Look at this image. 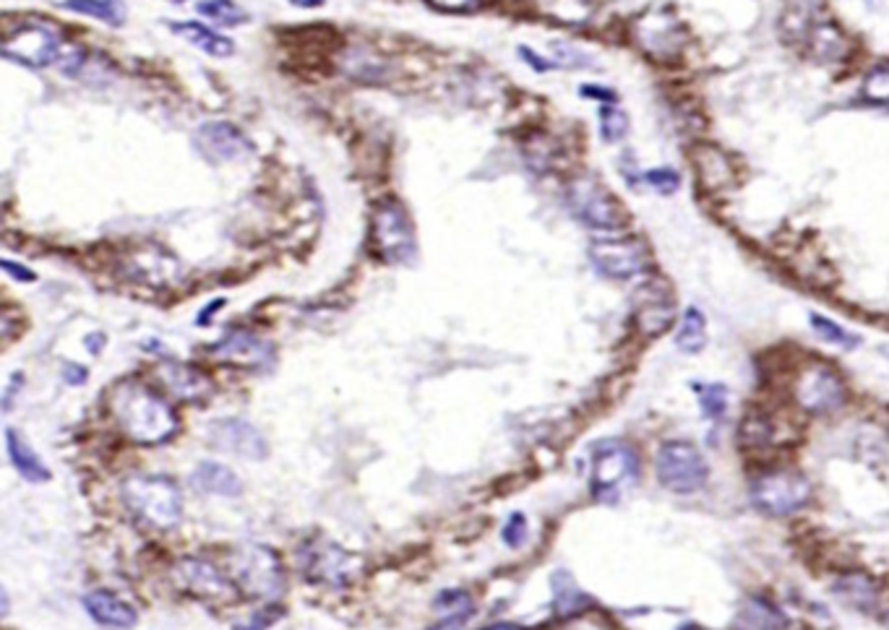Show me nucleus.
Segmentation results:
<instances>
[{
    "mask_svg": "<svg viewBox=\"0 0 889 630\" xmlns=\"http://www.w3.org/2000/svg\"><path fill=\"white\" fill-rule=\"evenodd\" d=\"M115 428L136 445H162L178 432V415L165 396L141 380H121L108 393Z\"/></svg>",
    "mask_w": 889,
    "mask_h": 630,
    "instance_id": "f257e3e1",
    "label": "nucleus"
},
{
    "mask_svg": "<svg viewBox=\"0 0 889 630\" xmlns=\"http://www.w3.org/2000/svg\"><path fill=\"white\" fill-rule=\"evenodd\" d=\"M121 497L130 516L149 529L170 531L183 518V492L170 477L130 475L123 479Z\"/></svg>",
    "mask_w": 889,
    "mask_h": 630,
    "instance_id": "f03ea898",
    "label": "nucleus"
},
{
    "mask_svg": "<svg viewBox=\"0 0 889 630\" xmlns=\"http://www.w3.org/2000/svg\"><path fill=\"white\" fill-rule=\"evenodd\" d=\"M227 579L251 600L274 602L285 589V568L279 555L266 544H240L230 555Z\"/></svg>",
    "mask_w": 889,
    "mask_h": 630,
    "instance_id": "7ed1b4c3",
    "label": "nucleus"
},
{
    "mask_svg": "<svg viewBox=\"0 0 889 630\" xmlns=\"http://www.w3.org/2000/svg\"><path fill=\"white\" fill-rule=\"evenodd\" d=\"M639 456L631 445L603 441L592 449V495L600 503H618L637 482Z\"/></svg>",
    "mask_w": 889,
    "mask_h": 630,
    "instance_id": "20e7f679",
    "label": "nucleus"
},
{
    "mask_svg": "<svg viewBox=\"0 0 889 630\" xmlns=\"http://www.w3.org/2000/svg\"><path fill=\"white\" fill-rule=\"evenodd\" d=\"M812 501V482L793 469L764 471L751 482V503L767 516L799 514Z\"/></svg>",
    "mask_w": 889,
    "mask_h": 630,
    "instance_id": "39448f33",
    "label": "nucleus"
},
{
    "mask_svg": "<svg viewBox=\"0 0 889 630\" xmlns=\"http://www.w3.org/2000/svg\"><path fill=\"white\" fill-rule=\"evenodd\" d=\"M655 475L665 490L678 495H691L708 484V458L686 441H668L660 445L655 456Z\"/></svg>",
    "mask_w": 889,
    "mask_h": 630,
    "instance_id": "423d86ee",
    "label": "nucleus"
},
{
    "mask_svg": "<svg viewBox=\"0 0 889 630\" xmlns=\"http://www.w3.org/2000/svg\"><path fill=\"white\" fill-rule=\"evenodd\" d=\"M374 248L384 264H410L417 253L415 229L397 201H381L374 212Z\"/></svg>",
    "mask_w": 889,
    "mask_h": 630,
    "instance_id": "0eeeda50",
    "label": "nucleus"
},
{
    "mask_svg": "<svg viewBox=\"0 0 889 630\" xmlns=\"http://www.w3.org/2000/svg\"><path fill=\"white\" fill-rule=\"evenodd\" d=\"M566 203L574 219L590 229L613 232V229L624 225V212H621L618 201L598 180H592V177L574 180L566 190Z\"/></svg>",
    "mask_w": 889,
    "mask_h": 630,
    "instance_id": "6e6552de",
    "label": "nucleus"
},
{
    "mask_svg": "<svg viewBox=\"0 0 889 630\" xmlns=\"http://www.w3.org/2000/svg\"><path fill=\"white\" fill-rule=\"evenodd\" d=\"M793 396L809 415H832L846 404V383L832 367L809 365L793 386Z\"/></svg>",
    "mask_w": 889,
    "mask_h": 630,
    "instance_id": "1a4fd4ad",
    "label": "nucleus"
},
{
    "mask_svg": "<svg viewBox=\"0 0 889 630\" xmlns=\"http://www.w3.org/2000/svg\"><path fill=\"white\" fill-rule=\"evenodd\" d=\"M63 52L65 48L61 35L48 24H26L5 37L3 42V55L9 61L32 65V68L61 63Z\"/></svg>",
    "mask_w": 889,
    "mask_h": 630,
    "instance_id": "9d476101",
    "label": "nucleus"
},
{
    "mask_svg": "<svg viewBox=\"0 0 889 630\" xmlns=\"http://www.w3.org/2000/svg\"><path fill=\"white\" fill-rule=\"evenodd\" d=\"M300 568L305 579L326 587H345L355 574V557L345 553L335 542L313 540L300 553Z\"/></svg>",
    "mask_w": 889,
    "mask_h": 630,
    "instance_id": "9b49d317",
    "label": "nucleus"
},
{
    "mask_svg": "<svg viewBox=\"0 0 889 630\" xmlns=\"http://www.w3.org/2000/svg\"><path fill=\"white\" fill-rule=\"evenodd\" d=\"M590 261L598 274L616 281L639 277L647 268L644 248L637 240H594L590 245Z\"/></svg>",
    "mask_w": 889,
    "mask_h": 630,
    "instance_id": "f8f14e48",
    "label": "nucleus"
},
{
    "mask_svg": "<svg viewBox=\"0 0 889 630\" xmlns=\"http://www.w3.org/2000/svg\"><path fill=\"white\" fill-rule=\"evenodd\" d=\"M206 438L222 454L251 458V462H259V458H266V454H270V445H266V438L261 436L259 428H253L251 423L238 417L212 423L206 430Z\"/></svg>",
    "mask_w": 889,
    "mask_h": 630,
    "instance_id": "ddd939ff",
    "label": "nucleus"
},
{
    "mask_svg": "<svg viewBox=\"0 0 889 630\" xmlns=\"http://www.w3.org/2000/svg\"><path fill=\"white\" fill-rule=\"evenodd\" d=\"M634 42H639V48L655 61H668V58L681 52V29H678V22L671 13H644L634 24Z\"/></svg>",
    "mask_w": 889,
    "mask_h": 630,
    "instance_id": "4468645a",
    "label": "nucleus"
},
{
    "mask_svg": "<svg viewBox=\"0 0 889 630\" xmlns=\"http://www.w3.org/2000/svg\"><path fill=\"white\" fill-rule=\"evenodd\" d=\"M193 147L204 160L214 164L238 162L251 154V143L230 123H204L196 130Z\"/></svg>",
    "mask_w": 889,
    "mask_h": 630,
    "instance_id": "2eb2a0df",
    "label": "nucleus"
},
{
    "mask_svg": "<svg viewBox=\"0 0 889 630\" xmlns=\"http://www.w3.org/2000/svg\"><path fill=\"white\" fill-rule=\"evenodd\" d=\"M209 352L217 360H222V363L253 367V370H264V367H270L274 360V350L270 341H264L251 331H243V328H235V331L225 333Z\"/></svg>",
    "mask_w": 889,
    "mask_h": 630,
    "instance_id": "dca6fc26",
    "label": "nucleus"
},
{
    "mask_svg": "<svg viewBox=\"0 0 889 630\" xmlns=\"http://www.w3.org/2000/svg\"><path fill=\"white\" fill-rule=\"evenodd\" d=\"M156 378L165 386V391L173 393L183 402H204L212 393V380L204 373L183 363H162L156 367Z\"/></svg>",
    "mask_w": 889,
    "mask_h": 630,
    "instance_id": "f3484780",
    "label": "nucleus"
},
{
    "mask_svg": "<svg viewBox=\"0 0 889 630\" xmlns=\"http://www.w3.org/2000/svg\"><path fill=\"white\" fill-rule=\"evenodd\" d=\"M84 607H87L89 618L97 622V626L108 628V630H130L139 622V615L136 609L128 605L126 600L108 592V589H97V592H89L84 596Z\"/></svg>",
    "mask_w": 889,
    "mask_h": 630,
    "instance_id": "a211bd4d",
    "label": "nucleus"
},
{
    "mask_svg": "<svg viewBox=\"0 0 889 630\" xmlns=\"http://www.w3.org/2000/svg\"><path fill=\"white\" fill-rule=\"evenodd\" d=\"M180 576H183V581H186L188 592L196 596H204V600H212V602L227 600L235 589L230 579H225L220 570H214L204 560H186L180 566Z\"/></svg>",
    "mask_w": 889,
    "mask_h": 630,
    "instance_id": "6ab92c4d",
    "label": "nucleus"
},
{
    "mask_svg": "<svg viewBox=\"0 0 889 630\" xmlns=\"http://www.w3.org/2000/svg\"><path fill=\"white\" fill-rule=\"evenodd\" d=\"M191 484L204 495L217 497H240L243 495V482L230 467H222L217 462H201L193 469Z\"/></svg>",
    "mask_w": 889,
    "mask_h": 630,
    "instance_id": "aec40b11",
    "label": "nucleus"
},
{
    "mask_svg": "<svg viewBox=\"0 0 889 630\" xmlns=\"http://www.w3.org/2000/svg\"><path fill=\"white\" fill-rule=\"evenodd\" d=\"M822 5H825L822 0H788L780 18V32L786 39L801 42V39L812 37L816 24H819Z\"/></svg>",
    "mask_w": 889,
    "mask_h": 630,
    "instance_id": "412c9836",
    "label": "nucleus"
},
{
    "mask_svg": "<svg viewBox=\"0 0 889 630\" xmlns=\"http://www.w3.org/2000/svg\"><path fill=\"white\" fill-rule=\"evenodd\" d=\"M694 167L697 177L708 190H717L734 180V167H730L728 156L717 147H710V143H702V147L694 149Z\"/></svg>",
    "mask_w": 889,
    "mask_h": 630,
    "instance_id": "4be33fe9",
    "label": "nucleus"
},
{
    "mask_svg": "<svg viewBox=\"0 0 889 630\" xmlns=\"http://www.w3.org/2000/svg\"><path fill=\"white\" fill-rule=\"evenodd\" d=\"M5 449H9L11 464L26 482H48L50 469L45 467L42 458L32 451V445L26 443L24 436H18L16 430H5Z\"/></svg>",
    "mask_w": 889,
    "mask_h": 630,
    "instance_id": "5701e85b",
    "label": "nucleus"
},
{
    "mask_svg": "<svg viewBox=\"0 0 889 630\" xmlns=\"http://www.w3.org/2000/svg\"><path fill=\"white\" fill-rule=\"evenodd\" d=\"M175 35H180L186 42H191L193 48H199L201 52L212 58H230L235 52V42L230 37H222L220 32L209 29V26L199 22H180L173 24Z\"/></svg>",
    "mask_w": 889,
    "mask_h": 630,
    "instance_id": "b1692460",
    "label": "nucleus"
},
{
    "mask_svg": "<svg viewBox=\"0 0 889 630\" xmlns=\"http://www.w3.org/2000/svg\"><path fill=\"white\" fill-rule=\"evenodd\" d=\"M835 594H838L842 602H848L851 607L864 609V613H872L879 602V587L864 574L842 576V579L835 583Z\"/></svg>",
    "mask_w": 889,
    "mask_h": 630,
    "instance_id": "393cba45",
    "label": "nucleus"
},
{
    "mask_svg": "<svg viewBox=\"0 0 889 630\" xmlns=\"http://www.w3.org/2000/svg\"><path fill=\"white\" fill-rule=\"evenodd\" d=\"M704 344H708V320H704V313L694 305L686 307L676 331V346L686 354H697L704 350Z\"/></svg>",
    "mask_w": 889,
    "mask_h": 630,
    "instance_id": "a878e982",
    "label": "nucleus"
},
{
    "mask_svg": "<svg viewBox=\"0 0 889 630\" xmlns=\"http://www.w3.org/2000/svg\"><path fill=\"white\" fill-rule=\"evenodd\" d=\"M63 9L82 13V16L97 18L108 26H123L126 22V5L121 0H63Z\"/></svg>",
    "mask_w": 889,
    "mask_h": 630,
    "instance_id": "bb28decb",
    "label": "nucleus"
},
{
    "mask_svg": "<svg viewBox=\"0 0 889 630\" xmlns=\"http://www.w3.org/2000/svg\"><path fill=\"white\" fill-rule=\"evenodd\" d=\"M743 626L749 630H782L786 628V618L769 600H762V596H749L747 605H743L741 613Z\"/></svg>",
    "mask_w": 889,
    "mask_h": 630,
    "instance_id": "cd10ccee",
    "label": "nucleus"
},
{
    "mask_svg": "<svg viewBox=\"0 0 889 630\" xmlns=\"http://www.w3.org/2000/svg\"><path fill=\"white\" fill-rule=\"evenodd\" d=\"M809 39H812V52L819 61H840L846 55V35L835 24H816Z\"/></svg>",
    "mask_w": 889,
    "mask_h": 630,
    "instance_id": "c85d7f7f",
    "label": "nucleus"
},
{
    "mask_svg": "<svg viewBox=\"0 0 889 630\" xmlns=\"http://www.w3.org/2000/svg\"><path fill=\"white\" fill-rule=\"evenodd\" d=\"M196 11L220 26H240L248 22V13L235 0H201Z\"/></svg>",
    "mask_w": 889,
    "mask_h": 630,
    "instance_id": "c756f323",
    "label": "nucleus"
},
{
    "mask_svg": "<svg viewBox=\"0 0 889 630\" xmlns=\"http://www.w3.org/2000/svg\"><path fill=\"white\" fill-rule=\"evenodd\" d=\"M694 393L699 399V410L704 417L723 419L728 412V389L721 383H694Z\"/></svg>",
    "mask_w": 889,
    "mask_h": 630,
    "instance_id": "7c9ffc66",
    "label": "nucleus"
},
{
    "mask_svg": "<svg viewBox=\"0 0 889 630\" xmlns=\"http://www.w3.org/2000/svg\"><path fill=\"white\" fill-rule=\"evenodd\" d=\"M812 328L814 333L819 337L822 341H827V344H835V346H842V350H855V346L861 344V337H855V333L848 331V328H842L840 324H835L832 318H825V315H812Z\"/></svg>",
    "mask_w": 889,
    "mask_h": 630,
    "instance_id": "2f4dec72",
    "label": "nucleus"
},
{
    "mask_svg": "<svg viewBox=\"0 0 889 630\" xmlns=\"http://www.w3.org/2000/svg\"><path fill=\"white\" fill-rule=\"evenodd\" d=\"M738 443H743V449H764L773 443V423L762 415H749L738 430Z\"/></svg>",
    "mask_w": 889,
    "mask_h": 630,
    "instance_id": "473e14b6",
    "label": "nucleus"
},
{
    "mask_svg": "<svg viewBox=\"0 0 889 630\" xmlns=\"http://www.w3.org/2000/svg\"><path fill=\"white\" fill-rule=\"evenodd\" d=\"M629 134V115L616 104H605L600 108V136L605 143H618Z\"/></svg>",
    "mask_w": 889,
    "mask_h": 630,
    "instance_id": "72a5a7b5",
    "label": "nucleus"
},
{
    "mask_svg": "<svg viewBox=\"0 0 889 630\" xmlns=\"http://www.w3.org/2000/svg\"><path fill=\"white\" fill-rule=\"evenodd\" d=\"M673 320V307L665 300H658V303H647V307L639 311V326L644 328V333H660L671 326Z\"/></svg>",
    "mask_w": 889,
    "mask_h": 630,
    "instance_id": "f704fd0d",
    "label": "nucleus"
},
{
    "mask_svg": "<svg viewBox=\"0 0 889 630\" xmlns=\"http://www.w3.org/2000/svg\"><path fill=\"white\" fill-rule=\"evenodd\" d=\"M564 579H566V589H561V583H555V581H553V589H555V605H559L561 615L579 613L581 607H585V605H590V600H587V596L579 592V589H577V583H574L572 576L564 574Z\"/></svg>",
    "mask_w": 889,
    "mask_h": 630,
    "instance_id": "c9c22d12",
    "label": "nucleus"
},
{
    "mask_svg": "<svg viewBox=\"0 0 889 630\" xmlns=\"http://www.w3.org/2000/svg\"><path fill=\"white\" fill-rule=\"evenodd\" d=\"M548 13L566 24H581L590 18V3L587 0H553L548 5Z\"/></svg>",
    "mask_w": 889,
    "mask_h": 630,
    "instance_id": "e433bc0d",
    "label": "nucleus"
},
{
    "mask_svg": "<svg viewBox=\"0 0 889 630\" xmlns=\"http://www.w3.org/2000/svg\"><path fill=\"white\" fill-rule=\"evenodd\" d=\"M436 609H441L449 618H464L467 620L473 615V600H469L464 592H441L436 596Z\"/></svg>",
    "mask_w": 889,
    "mask_h": 630,
    "instance_id": "4c0bfd02",
    "label": "nucleus"
},
{
    "mask_svg": "<svg viewBox=\"0 0 889 630\" xmlns=\"http://www.w3.org/2000/svg\"><path fill=\"white\" fill-rule=\"evenodd\" d=\"M864 97L872 104H889V68H874L872 74L864 78Z\"/></svg>",
    "mask_w": 889,
    "mask_h": 630,
    "instance_id": "58836bf2",
    "label": "nucleus"
},
{
    "mask_svg": "<svg viewBox=\"0 0 889 630\" xmlns=\"http://www.w3.org/2000/svg\"><path fill=\"white\" fill-rule=\"evenodd\" d=\"M644 182L652 190H658V193L671 196L681 188V175H678L673 167H658V169H650V173H644Z\"/></svg>",
    "mask_w": 889,
    "mask_h": 630,
    "instance_id": "ea45409f",
    "label": "nucleus"
},
{
    "mask_svg": "<svg viewBox=\"0 0 889 630\" xmlns=\"http://www.w3.org/2000/svg\"><path fill=\"white\" fill-rule=\"evenodd\" d=\"M501 540L509 544V547H519L522 542L527 540V518L522 514H514L506 521V527L501 531Z\"/></svg>",
    "mask_w": 889,
    "mask_h": 630,
    "instance_id": "a19ab883",
    "label": "nucleus"
},
{
    "mask_svg": "<svg viewBox=\"0 0 889 630\" xmlns=\"http://www.w3.org/2000/svg\"><path fill=\"white\" fill-rule=\"evenodd\" d=\"M426 3L441 13H469L480 5V0H426Z\"/></svg>",
    "mask_w": 889,
    "mask_h": 630,
    "instance_id": "79ce46f5",
    "label": "nucleus"
},
{
    "mask_svg": "<svg viewBox=\"0 0 889 630\" xmlns=\"http://www.w3.org/2000/svg\"><path fill=\"white\" fill-rule=\"evenodd\" d=\"M579 91H581V97H590V100H598L603 104H616V100H618L616 91H611L605 87H592V84H587V87H581Z\"/></svg>",
    "mask_w": 889,
    "mask_h": 630,
    "instance_id": "37998d69",
    "label": "nucleus"
},
{
    "mask_svg": "<svg viewBox=\"0 0 889 630\" xmlns=\"http://www.w3.org/2000/svg\"><path fill=\"white\" fill-rule=\"evenodd\" d=\"M87 376H89L87 367H78V365H71V363L63 367V378L68 380L71 386H82L84 380H87Z\"/></svg>",
    "mask_w": 889,
    "mask_h": 630,
    "instance_id": "c03bdc74",
    "label": "nucleus"
},
{
    "mask_svg": "<svg viewBox=\"0 0 889 630\" xmlns=\"http://www.w3.org/2000/svg\"><path fill=\"white\" fill-rule=\"evenodd\" d=\"M519 55L525 58V63L533 65L535 71H551L553 65H555L553 61H540V55H538V52H533V50H529V48H519Z\"/></svg>",
    "mask_w": 889,
    "mask_h": 630,
    "instance_id": "a18cd8bd",
    "label": "nucleus"
},
{
    "mask_svg": "<svg viewBox=\"0 0 889 630\" xmlns=\"http://www.w3.org/2000/svg\"><path fill=\"white\" fill-rule=\"evenodd\" d=\"M3 272H5V274H11V277H16L18 281H35V279H37L35 274L29 272V268H24V266L13 264V261H3Z\"/></svg>",
    "mask_w": 889,
    "mask_h": 630,
    "instance_id": "49530a36",
    "label": "nucleus"
},
{
    "mask_svg": "<svg viewBox=\"0 0 889 630\" xmlns=\"http://www.w3.org/2000/svg\"><path fill=\"white\" fill-rule=\"evenodd\" d=\"M464 628V618H447L443 622H439L434 630H462Z\"/></svg>",
    "mask_w": 889,
    "mask_h": 630,
    "instance_id": "de8ad7c7",
    "label": "nucleus"
},
{
    "mask_svg": "<svg viewBox=\"0 0 889 630\" xmlns=\"http://www.w3.org/2000/svg\"><path fill=\"white\" fill-rule=\"evenodd\" d=\"M97 341H104L102 333H91V337H87V346H89L91 354L100 352V344H97Z\"/></svg>",
    "mask_w": 889,
    "mask_h": 630,
    "instance_id": "09e8293b",
    "label": "nucleus"
},
{
    "mask_svg": "<svg viewBox=\"0 0 889 630\" xmlns=\"http://www.w3.org/2000/svg\"><path fill=\"white\" fill-rule=\"evenodd\" d=\"M220 307H222V300H217V303H212V307H206V311L199 315V324H206V318H212V315L217 313Z\"/></svg>",
    "mask_w": 889,
    "mask_h": 630,
    "instance_id": "8fccbe9b",
    "label": "nucleus"
},
{
    "mask_svg": "<svg viewBox=\"0 0 889 630\" xmlns=\"http://www.w3.org/2000/svg\"><path fill=\"white\" fill-rule=\"evenodd\" d=\"M292 5H300V9H318L324 5V0H290Z\"/></svg>",
    "mask_w": 889,
    "mask_h": 630,
    "instance_id": "3c124183",
    "label": "nucleus"
},
{
    "mask_svg": "<svg viewBox=\"0 0 889 630\" xmlns=\"http://www.w3.org/2000/svg\"><path fill=\"white\" fill-rule=\"evenodd\" d=\"M486 630H522V628L512 626V622H501V626H490V628H486Z\"/></svg>",
    "mask_w": 889,
    "mask_h": 630,
    "instance_id": "603ef678",
    "label": "nucleus"
},
{
    "mask_svg": "<svg viewBox=\"0 0 889 630\" xmlns=\"http://www.w3.org/2000/svg\"><path fill=\"white\" fill-rule=\"evenodd\" d=\"M684 630H708V628H699V626H689V628H684Z\"/></svg>",
    "mask_w": 889,
    "mask_h": 630,
    "instance_id": "864d4df0",
    "label": "nucleus"
},
{
    "mask_svg": "<svg viewBox=\"0 0 889 630\" xmlns=\"http://www.w3.org/2000/svg\"><path fill=\"white\" fill-rule=\"evenodd\" d=\"M170 3H183V0H170Z\"/></svg>",
    "mask_w": 889,
    "mask_h": 630,
    "instance_id": "5fc2aeb1",
    "label": "nucleus"
}]
</instances>
